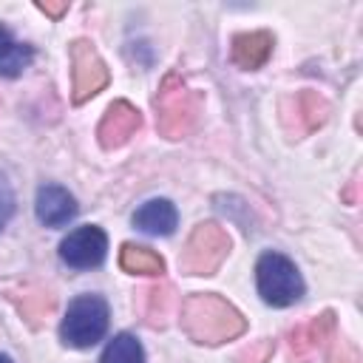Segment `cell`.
<instances>
[{
	"label": "cell",
	"instance_id": "obj_17",
	"mask_svg": "<svg viewBox=\"0 0 363 363\" xmlns=\"http://www.w3.org/2000/svg\"><path fill=\"white\" fill-rule=\"evenodd\" d=\"M99 363H145L142 343H139L133 335L122 332V335H116V337L105 346V352H102V360H99Z\"/></svg>",
	"mask_w": 363,
	"mask_h": 363
},
{
	"label": "cell",
	"instance_id": "obj_23",
	"mask_svg": "<svg viewBox=\"0 0 363 363\" xmlns=\"http://www.w3.org/2000/svg\"><path fill=\"white\" fill-rule=\"evenodd\" d=\"M0 363H11V360H9V357H6V354H0Z\"/></svg>",
	"mask_w": 363,
	"mask_h": 363
},
{
	"label": "cell",
	"instance_id": "obj_19",
	"mask_svg": "<svg viewBox=\"0 0 363 363\" xmlns=\"http://www.w3.org/2000/svg\"><path fill=\"white\" fill-rule=\"evenodd\" d=\"M147 295H150V309H147V315L159 306V326H164V323H167V306L173 303V289H170V286H153Z\"/></svg>",
	"mask_w": 363,
	"mask_h": 363
},
{
	"label": "cell",
	"instance_id": "obj_2",
	"mask_svg": "<svg viewBox=\"0 0 363 363\" xmlns=\"http://www.w3.org/2000/svg\"><path fill=\"white\" fill-rule=\"evenodd\" d=\"M153 108H156V128L164 139H182L196 128L199 119V108H201V96L196 91H190L184 85V79L179 74H167L153 96Z\"/></svg>",
	"mask_w": 363,
	"mask_h": 363
},
{
	"label": "cell",
	"instance_id": "obj_15",
	"mask_svg": "<svg viewBox=\"0 0 363 363\" xmlns=\"http://www.w3.org/2000/svg\"><path fill=\"white\" fill-rule=\"evenodd\" d=\"M119 264L125 272H133V275H162L164 272L162 255L147 247H139V244H125L119 252Z\"/></svg>",
	"mask_w": 363,
	"mask_h": 363
},
{
	"label": "cell",
	"instance_id": "obj_13",
	"mask_svg": "<svg viewBox=\"0 0 363 363\" xmlns=\"http://www.w3.org/2000/svg\"><path fill=\"white\" fill-rule=\"evenodd\" d=\"M179 213L167 199H150L133 213V224L150 235H170L176 230Z\"/></svg>",
	"mask_w": 363,
	"mask_h": 363
},
{
	"label": "cell",
	"instance_id": "obj_18",
	"mask_svg": "<svg viewBox=\"0 0 363 363\" xmlns=\"http://www.w3.org/2000/svg\"><path fill=\"white\" fill-rule=\"evenodd\" d=\"M269 354H272V340H269V337H264V340L250 343L244 352H238V354H235V360H238V363H267V360H269Z\"/></svg>",
	"mask_w": 363,
	"mask_h": 363
},
{
	"label": "cell",
	"instance_id": "obj_1",
	"mask_svg": "<svg viewBox=\"0 0 363 363\" xmlns=\"http://www.w3.org/2000/svg\"><path fill=\"white\" fill-rule=\"evenodd\" d=\"M182 329L201 346H218L247 329L244 315L213 292H196L182 303Z\"/></svg>",
	"mask_w": 363,
	"mask_h": 363
},
{
	"label": "cell",
	"instance_id": "obj_21",
	"mask_svg": "<svg viewBox=\"0 0 363 363\" xmlns=\"http://www.w3.org/2000/svg\"><path fill=\"white\" fill-rule=\"evenodd\" d=\"M11 213H14V196H11L9 184L0 179V227L11 218Z\"/></svg>",
	"mask_w": 363,
	"mask_h": 363
},
{
	"label": "cell",
	"instance_id": "obj_16",
	"mask_svg": "<svg viewBox=\"0 0 363 363\" xmlns=\"http://www.w3.org/2000/svg\"><path fill=\"white\" fill-rule=\"evenodd\" d=\"M295 108H298V116L303 119L301 133L318 130V128L326 122V116H329V102H326L318 91H301V94L295 96Z\"/></svg>",
	"mask_w": 363,
	"mask_h": 363
},
{
	"label": "cell",
	"instance_id": "obj_8",
	"mask_svg": "<svg viewBox=\"0 0 363 363\" xmlns=\"http://www.w3.org/2000/svg\"><path fill=\"white\" fill-rule=\"evenodd\" d=\"M335 332V315L332 312H320L312 320L295 326L289 332V357L292 363H309L315 357L318 349H323V343L332 337Z\"/></svg>",
	"mask_w": 363,
	"mask_h": 363
},
{
	"label": "cell",
	"instance_id": "obj_14",
	"mask_svg": "<svg viewBox=\"0 0 363 363\" xmlns=\"http://www.w3.org/2000/svg\"><path fill=\"white\" fill-rule=\"evenodd\" d=\"M31 48L26 43H17L11 31L0 23V77H17L31 62Z\"/></svg>",
	"mask_w": 363,
	"mask_h": 363
},
{
	"label": "cell",
	"instance_id": "obj_7",
	"mask_svg": "<svg viewBox=\"0 0 363 363\" xmlns=\"http://www.w3.org/2000/svg\"><path fill=\"white\" fill-rule=\"evenodd\" d=\"M105 250H108V238L99 227H79L74 233H68L60 244V258L74 267V269H91V267H99L102 258H105Z\"/></svg>",
	"mask_w": 363,
	"mask_h": 363
},
{
	"label": "cell",
	"instance_id": "obj_3",
	"mask_svg": "<svg viewBox=\"0 0 363 363\" xmlns=\"http://www.w3.org/2000/svg\"><path fill=\"white\" fill-rule=\"evenodd\" d=\"M105 332H108V303L99 295L74 298L60 326L62 343L74 349H88L96 340H102Z\"/></svg>",
	"mask_w": 363,
	"mask_h": 363
},
{
	"label": "cell",
	"instance_id": "obj_22",
	"mask_svg": "<svg viewBox=\"0 0 363 363\" xmlns=\"http://www.w3.org/2000/svg\"><path fill=\"white\" fill-rule=\"evenodd\" d=\"M37 9H40L43 14H48V17H54V20H57V17H62V14L68 11V3H65V0H62V3H48V0L43 3V0H40V3H37Z\"/></svg>",
	"mask_w": 363,
	"mask_h": 363
},
{
	"label": "cell",
	"instance_id": "obj_6",
	"mask_svg": "<svg viewBox=\"0 0 363 363\" xmlns=\"http://www.w3.org/2000/svg\"><path fill=\"white\" fill-rule=\"evenodd\" d=\"M71 77H74V94L71 99L77 105L88 102L108 85V65L102 62L99 51L88 40H74L71 43Z\"/></svg>",
	"mask_w": 363,
	"mask_h": 363
},
{
	"label": "cell",
	"instance_id": "obj_9",
	"mask_svg": "<svg viewBox=\"0 0 363 363\" xmlns=\"http://www.w3.org/2000/svg\"><path fill=\"white\" fill-rule=\"evenodd\" d=\"M139 125H142V113L130 102H125V99L111 102L108 111H105V116H102V122H99V130H96L99 145L105 150L122 147L139 130Z\"/></svg>",
	"mask_w": 363,
	"mask_h": 363
},
{
	"label": "cell",
	"instance_id": "obj_20",
	"mask_svg": "<svg viewBox=\"0 0 363 363\" xmlns=\"http://www.w3.org/2000/svg\"><path fill=\"white\" fill-rule=\"evenodd\" d=\"M329 363H360V352L346 337H335L329 349Z\"/></svg>",
	"mask_w": 363,
	"mask_h": 363
},
{
	"label": "cell",
	"instance_id": "obj_11",
	"mask_svg": "<svg viewBox=\"0 0 363 363\" xmlns=\"http://www.w3.org/2000/svg\"><path fill=\"white\" fill-rule=\"evenodd\" d=\"M9 301L17 306V312L28 320L31 329H40L48 315L57 306V298L43 286H26V289H9Z\"/></svg>",
	"mask_w": 363,
	"mask_h": 363
},
{
	"label": "cell",
	"instance_id": "obj_10",
	"mask_svg": "<svg viewBox=\"0 0 363 363\" xmlns=\"http://www.w3.org/2000/svg\"><path fill=\"white\" fill-rule=\"evenodd\" d=\"M37 218L45 227H62L77 216V201L74 196L60 187V184H45L37 190Z\"/></svg>",
	"mask_w": 363,
	"mask_h": 363
},
{
	"label": "cell",
	"instance_id": "obj_12",
	"mask_svg": "<svg viewBox=\"0 0 363 363\" xmlns=\"http://www.w3.org/2000/svg\"><path fill=\"white\" fill-rule=\"evenodd\" d=\"M272 51V34L269 31H244L233 37V60L235 65L252 71L267 62Z\"/></svg>",
	"mask_w": 363,
	"mask_h": 363
},
{
	"label": "cell",
	"instance_id": "obj_4",
	"mask_svg": "<svg viewBox=\"0 0 363 363\" xmlns=\"http://www.w3.org/2000/svg\"><path fill=\"white\" fill-rule=\"evenodd\" d=\"M258 292L269 306H289L303 295L298 267L281 252H264L255 264Z\"/></svg>",
	"mask_w": 363,
	"mask_h": 363
},
{
	"label": "cell",
	"instance_id": "obj_5",
	"mask_svg": "<svg viewBox=\"0 0 363 363\" xmlns=\"http://www.w3.org/2000/svg\"><path fill=\"white\" fill-rule=\"evenodd\" d=\"M227 252H230L227 233L216 221H201L190 233V238L182 250L179 269L184 275H213L221 267V261L227 258Z\"/></svg>",
	"mask_w": 363,
	"mask_h": 363
}]
</instances>
